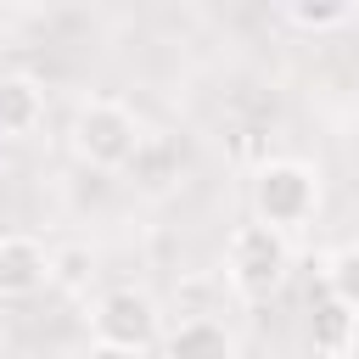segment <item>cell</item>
<instances>
[{"label": "cell", "mask_w": 359, "mask_h": 359, "mask_svg": "<svg viewBox=\"0 0 359 359\" xmlns=\"http://www.w3.org/2000/svg\"><path fill=\"white\" fill-rule=\"evenodd\" d=\"M67 140H73V151H79L90 168H135V157H140V146H146V129H140V118H135L123 101L90 95V101H79Z\"/></svg>", "instance_id": "6da1fadb"}, {"label": "cell", "mask_w": 359, "mask_h": 359, "mask_svg": "<svg viewBox=\"0 0 359 359\" xmlns=\"http://www.w3.org/2000/svg\"><path fill=\"white\" fill-rule=\"evenodd\" d=\"M292 275V241L269 224H236L230 241H224V280L247 297V303H264L286 286Z\"/></svg>", "instance_id": "7a4b0ae2"}, {"label": "cell", "mask_w": 359, "mask_h": 359, "mask_svg": "<svg viewBox=\"0 0 359 359\" xmlns=\"http://www.w3.org/2000/svg\"><path fill=\"white\" fill-rule=\"evenodd\" d=\"M90 280H95V252L84 241L50 247V286L56 292H90Z\"/></svg>", "instance_id": "9c48e42d"}, {"label": "cell", "mask_w": 359, "mask_h": 359, "mask_svg": "<svg viewBox=\"0 0 359 359\" xmlns=\"http://www.w3.org/2000/svg\"><path fill=\"white\" fill-rule=\"evenodd\" d=\"M325 292H331L337 303L359 309V241H348V247L325 252Z\"/></svg>", "instance_id": "30bf717a"}, {"label": "cell", "mask_w": 359, "mask_h": 359, "mask_svg": "<svg viewBox=\"0 0 359 359\" xmlns=\"http://www.w3.org/2000/svg\"><path fill=\"white\" fill-rule=\"evenodd\" d=\"M353 325H359V309L337 303L331 292L314 297V309H309V342L320 353H348L353 348Z\"/></svg>", "instance_id": "ba28073f"}, {"label": "cell", "mask_w": 359, "mask_h": 359, "mask_svg": "<svg viewBox=\"0 0 359 359\" xmlns=\"http://www.w3.org/2000/svg\"><path fill=\"white\" fill-rule=\"evenodd\" d=\"M50 286V252L34 236H0V303H22Z\"/></svg>", "instance_id": "5b68a950"}, {"label": "cell", "mask_w": 359, "mask_h": 359, "mask_svg": "<svg viewBox=\"0 0 359 359\" xmlns=\"http://www.w3.org/2000/svg\"><path fill=\"white\" fill-rule=\"evenodd\" d=\"M45 118V84L34 73H0V135H34Z\"/></svg>", "instance_id": "52a82bcc"}, {"label": "cell", "mask_w": 359, "mask_h": 359, "mask_svg": "<svg viewBox=\"0 0 359 359\" xmlns=\"http://www.w3.org/2000/svg\"><path fill=\"white\" fill-rule=\"evenodd\" d=\"M84 359H146V353H135V348H107V342H90V348H84Z\"/></svg>", "instance_id": "7c38bea8"}, {"label": "cell", "mask_w": 359, "mask_h": 359, "mask_svg": "<svg viewBox=\"0 0 359 359\" xmlns=\"http://www.w3.org/2000/svg\"><path fill=\"white\" fill-rule=\"evenodd\" d=\"M320 208V174L303 157H269L252 174V219L292 236L297 224H309Z\"/></svg>", "instance_id": "3957f363"}, {"label": "cell", "mask_w": 359, "mask_h": 359, "mask_svg": "<svg viewBox=\"0 0 359 359\" xmlns=\"http://www.w3.org/2000/svg\"><path fill=\"white\" fill-rule=\"evenodd\" d=\"M163 359H236V337L213 314H185L163 331Z\"/></svg>", "instance_id": "8992f818"}, {"label": "cell", "mask_w": 359, "mask_h": 359, "mask_svg": "<svg viewBox=\"0 0 359 359\" xmlns=\"http://www.w3.org/2000/svg\"><path fill=\"white\" fill-rule=\"evenodd\" d=\"M90 337L107 342V348H135V353H151L163 342V309L151 292L140 286H107L95 303H90Z\"/></svg>", "instance_id": "277c9868"}, {"label": "cell", "mask_w": 359, "mask_h": 359, "mask_svg": "<svg viewBox=\"0 0 359 359\" xmlns=\"http://www.w3.org/2000/svg\"><path fill=\"white\" fill-rule=\"evenodd\" d=\"M348 353H353V359H359V325H353V348H348Z\"/></svg>", "instance_id": "4fadbf2b"}, {"label": "cell", "mask_w": 359, "mask_h": 359, "mask_svg": "<svg viewBox=\"0 0 359 359\" xmlns=\"http://www.w3.org/2000/svg\"><path fill=\"white\" fill-rule=\"evenodd\" d=\"M348 17H353V6H348V0H292V6H286V22H292V28H303V34L342 28Z\"/></svg>", "instance_id": "8fae6325"}]
</instances>
